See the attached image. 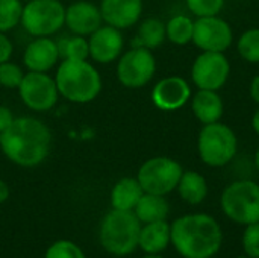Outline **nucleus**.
Listing matches in <instances>:
<instances>
[{
  "label": "nucleus",
  "mask_w": 259,
  "mask_h": 258,
  "mask_svg": "<svg viewBox=\"0 0 259 258\" xmlns=\"http://www.w3.org/2000/svg\"><path fill=\"white\" fill-rule=\"evenodd\" d=\"M52 134L49 126L30 116L15 117L0 134V149L14 164L35 167L41 164L50 151Z\"/></svg>",
  "instance_id": "f257e3e1"
},
{
  "label": "nucleus",
  "mask_w": 259,
  "mask_h": 258,
  "mask_svg": "<svg viewBox=\"0 0 259 258\" xmlns=\"http://www.w3.org/2000/svg\"><path fill=\"white\" fill-rule=\"evenodd\" d=\"M171 245L182 258H214L223 246V230L206 213L184 214L171 224Z\"/></svg>",
  "instance_id": "f03ea898"
},
{
  "label": "nucleus",
  "mask_w": 259,
  "mask_h": 258,
  "mask_svg": "<svg viewBox=\"0 0 259 258\" xmlns=\"http://www.w3.org/2000/svg\"><path fill=\"white\" fill-rule=\"evenodd\" d=\"M55 82L59 96L71 103H90L102 91L100 73L88 59H61Z\"/></svg>",
  "instance_id": "7ed1b4c3"
},
{
  "label": "nucleus",
  "mask_w": 259,
  "mask_h": 258,
  "mask_svg": "<svg viewBox=\"0 0 259 258\" xmlns=\"http://www.w3.org/2000/svg\"><path fill=\"white\" fill-rule=\"evenodd\" d=\"M141 222L134 211H109L100 225V243L112 255L124 257L138 248Z\"/></svg>",
  "instance_id": "20e7f679"
},
{
  "label": "nucleus",
  "mask_w": 259,
  "mask_h": 258,
  "mask_svg": "<svg viewBox=\"0 0 259 258\" xmlns=\"http://www.w3.org/2000/svg\"><path fill=\"white\" fill-rule=\"evenodd\" d=\"M220 208L229 220L238 225L259 222V184L249 179L231 182L222 192Z\"/></svg>",
  "instance_id": "39448f33"
},
{
  "label": "nucleus",
  "mask_w": 259,
  "mask_h": 258,
  "mask_svg": "<svg viewBox=\"0 0 259 258\" xmlns=\"http://www.w3.org/2000/svg\"><path fill=\"white\" fill-rule=\"evenodd\" d=\"M200 160L209 167H223L229 164L238 151L235 132L222 122L203 125L197 138Z\"/></svg>",
  "instance_id": "423d86ee"
},
{
  "label": "nucleus",
  "mask_w": 259,
  "mask_h": 258,
  "mask_svg": "<svg viewBox=\"0 0 259 258\" xmlns=\"http://www.w3.org/2000/svg\"><path fill=\"white\" fill-rule=\"evenodd\" d=\"M65 23V6L61 0H29L23 6L21 26L36 36H52Z\"/></svg>",
  "instance_id": "0eeeda50"
},
{
  "label": "nucleus",
  "mask_w": 259,
  "mask_h": 258,
  "mask_svg": "<svg viewBox=\"0 0 259 258\" xmlns=\"http://www.w3.org/2000/svg\"><path fill=\"white\" fill-rule=\"evenodd\" d=\"M182 166L170 157H153L141 164L137 179L144 193L165 196L176 190L182 176Z\"/></svg>",
  "instance_id": "6e6552de"
},
{
  "label": "nucleus",
  "mask_w": 259,
  "mask_h": 258,
  "mask_svg": "<svg viewBox=\"0 0 259 258\" xmlns=\"http://www.w3.org/2000/svg\"><path fill=\"white\" fill-rule=\"evenodd\" d=\"M117 79L126 88L147 85L156 73V59L150 49L131 47L117 59Z\"/></svg>",
  "instance_id": "1a4fd4ad"
},
{
  "label": "nucleus",
  "mask_w": 259,
  "mask_h": 258,
  "mask_svg": "<svg viewBox=\"0 0 259 258\" xmlns=\"http://www.w3.org/2000/svg\"><path fill=\"white\" fill-rule=\"evenodd\" d=\"M17 90L24 106L36 113L50 111L59 99V91L55 78H52L49 73H24L23 81Z\"/></svg>",
  "instance_id": "9d476101"
},
{
  "label": "nucleus",
  "mask_w": 259,
  "mask_h": 258,
  "mask_svg": "<svg viewBox=\"0 0 259 258\" xmlns=\"http://www.w3.org/2000/svg\"><path fill=\"white\" fill-rule=\"evenodd\" d=\"M231 75L229 59L223 52H202L193 62L191 79L199 90L219 91Z\"/></svg>",
  "instance_id": "9b49d317"
},
{
  "label": "nucleus",
  "mask_w": 259,
  "mask_h": 258,
  "mask_svg": "<svg viewBox=\"0 0 259 258\" xmlns=\"http://www.w3.org/2000/svg\"><path fill=\"white\" fill-rule=\"evenodd\" d=\"M234 32L231 24L219 15L197 17L194 21L193 41L202 52H223L232 46Z\"/></svg>",
  "instance_id": "f8f14e48"
},
{
  "label": "nucleus",
  "mask_w": 259,
  "mask_h": 258,
  "mask_svg": "<svg viewBox=\"0 0 259 258\" xmlns=\"http://www.w3.org/2000/svg\"><path fill=\"white\" fill-rule=\"evenodd\" d=\"M124 49V36L120 29L102 24L88 36L90 58L97 64H109L117 61Z\"/></svg>",
  "instance_id": "ddd939ff"
},
{
  "label": "nucleus",
  "mask_w": 259,
  "mask_h": 258,
  "mask_svg": "<svg viewBox=\"0 0 259 258\" xmlns=\"http://www.w3.org/2000/svg\"><path fill=\"white\" fill-rule=\"evenodd\" d=\"M191 99V87L182 76H167L155 84L152 102L161 111H176Z\"/></svg>",
  "instance_id": "4468645a"
},
{
  "label": "nucleus",
  "mask_w": 259,
  "mask_h": 258,
  "mask_svg": "<svg viewBox=\"0 0 259 258\" xmlns=\"http://www.w3.org/2000/svg\"><path fill=\"white\" fill-rule=\"evenodd\" d=\"M64 24L74 35L90 36L103 24V18L96 3L88 0H76L65 8Z\"/></svg>",
  "instance_id": "2eb2a0df"
},
{
  "label": "nucleus",
  "mask_w": 259,
  "mask_h": 258,
  "mask_svg": "<svg viewBox=\"0 0 259 258\" xmlns=\"http://www.w3.org/2000/svg\"><path fill=\"white\" fill-rule=\"evenodd\" d=\"M58 43L50 36H36L24 49L23 64L27 71L49 73L59 62Z\"/></svg>",
  "instance_id": "dca6fc26"
},
{
  "label": "nucleus",
  "mask_w": 259,
  "mask_h": 258,
  "mask_svg": "<svg viewBox=\"0 0 259 258\" xmlns=\"http://www.w3.org/2000/svg\"><path fill=\"white\" fill-rule=\"evenodd\" d=\"M99 9L105 24L123 30L140 21L143 0H100Z\"/></svg>",
  "instance_id": "f3484780"
},
{
  "label": "nucleus",
  "mask_w": 259,
  "mask_h": 258,
  "mask_svg": "<svg viewBox=\"0 0 259 258\" xmlns=\"http://www.w3.org/2000/svg\"><path fill=\"white\" fill-rule=\"evenodd\" d=\"M171 245V224L167 220L143 224L138 237V248L144 254H162Z\"/></svg>",
  "instance_id": "a211bd4d"
},
{
  "label": "nucleus",
  "mask_w": 259,
  "mask_h": 258,
  "mask_svg": "<svg viewBox=\"0 0 259 258\" xmlns=\"http://www.w3.org/2000/svg\"><path fill=\"white\" fill-rule=\"evenodd\" d=\"M191 111L200 123L208 125L220 122L225 111V105L217 91L199 90L191 99Z\"/></svg>",
  "instance_id": "6ab92c4d"
},
{
  "label": "nucleus",
  "mask_w": 259,
  "mask_h": 258,
  "mask_svg": "<svg viewBox=\"0 0 259 258\" xmlns=\"http://www.w3.org/2000/svg\"><path fill=\"white\" fill-rule=\"evenodd\" d=\"M143 195L144 190L137 178H121L111 190V205L114 210L134 211Z\"/></svg>",
  "instance_id": "aec40b11"
},
{
  "label": "nucleus",
  "mask_w": 259,
  "mask_h": 258,
  "mask_svg": "<svg viewBox=\"0 0 259 258\" xmlns=\"http://www.w3.org/2000/svg\"><path fill=\"white\" fill-rule=\"evenodd\" d=\"M181 199L190 205H199L202 204L208 196V182L203 175H200L196 170H187L182 172V176L179 179V184L176 187Z\"/></svg>",
  "instance_id": "412c9836"
},
{
  "label": "nucleus",
  "mask_w": 259,
  "mask_h": 258,
  "mask_svg": "<svg viewBox=\"0 0 259 258\" xmlns=\"http://www.w3.org/2000/svg\"><path fill=\"white\" fill-rule=\"evenodd\" d=\"M135 216L143 224H152L159 220H167L170 213V205L165 196L144 193L134 208Z\"/></svg>",
  "instance_id": "4be33fe9"
},
{
  "label": "nucleus",
  "mask_w": 259,
  "mask_h": 258,
  "mask_svg": "<svg viewBox=\"0 0 259 258\" xmlns=\"http://www.w3.org/2000/svg\"><path fill=\"white\" fill-rule=\"evenodd\" d=\"M167 40L165 33V23L159 18H146L140 23L135 40L132 41V47H146V49H156Z\"/></svg>",
  "instance_id": "5701e85b"
},
{
  "label": "nucleus",
  "mask_w": 259,
  "mask_h": 258,
  "mask_svg": "<svg viewBox=\"0 0 259 258\" xmlns=\"http://www.w3.org/2000/svg\"><path fill=\"white\" fill-rule=\"evenodd\" d=\"M167 40L176 46H185L193 41L194 21L188 15H175L165 23Z\"/></svg>",
  "instance_id": "b1692460"
},
{
  "label": "nucleus",
  "mask_w": 259,
  "mask_h": 258,
  "mask_svg": "<svg viewBox=\"0 0 259 258\" xmlns=\"http://www.w3.org/2000/svg\"><path fill=\"white\" fill-rule=\"evenodd\" d=\"M58 43L61 59H88V38L82 35H67L62 36Z\"/></svg>",
  "instance_id": "393cba45"
},
{
  "label": "nucleus",
  "mask_w": 259,
  "mask_h": 258,
  "mask_svg": "<svg viewBox=\"0 0 259 258\" xmlns=\"http://www.w3.org/2000/svg\"><path fill=\"white\" fill-rule=\"evenodd\" d=\"M23 0H0V32H9L21 23Z\"/></svg>",
  "instance_id": "a878e982"
},
{
  "label": "nucleus",
  "mask_w": 259,
  "mask_h": 258,
  "mask_svg": "<svg viewBox=\"0 0 259 258\" xmlns=\"http://www.w3.org/2000/svg\"><path fill=\"white\" fill-rule=\"evenodd\" d=\"M237 50L240 56L250 62V64H258L259 62V29H247L243 32L238 38L237 43Z\"/></svg>",
  "instance_id": "bb28decb"
},
{
  "label": "nucleus",
  "mask_w": 259,
  "mask_h": 258,
  "mask_svg": "<svg viewBox=\"0 0 259 258\" xmlns=\"http://www.w3.org/2000/svg\"><path fill=\"white\" fill-rule=\"evenodd\" d=\"M23 76H24L23 68L18 64L11 62V59L0 64V85L3 88L8 90L18 88V85L23 81Z\"/></svg>",
  "instance_id": "cd10ccee"
},
{
  "label": "nucleus",
  "mask_w": 259,
  "mask_h": 258,
  "mask_svg": "<svg viewBox=\"0 0 259 258\" xmlns=\"http://www.w3.org/2000/svg\"><path fill=\"white\" fill-rule=\"evenodd\" d=\"M44 258H85V254L73 242L59 240L47 249Z\"/></svg>",
  "instance_id": "c85d7f7f"
},
{
  "label": "nucleus",
  "mask_w": 259,
  "mask_h": 258,
  "mask_svg": "<svg viewBox=\"0 0 259 258\" xmlns=\"http://www.w3.org/2000/svg\"><path fill=\"white\" fill-rule=\"evenodd\" d=\"M185 3L196 17L219 15L225 6V0H185Z\"/></svg>",
  "instance_id": "c756f323"
},
{
  "label": "nucleus",
  "mask_w": 259,
  "mask_h": 258,
  "mask_svg": "<svg viewBox=\"0 0 259 258\" xmlns=\"http://www.w3.org/2000/svg\"><path fill=\"white\" fill-rule=\"evenodd\" d=\"M241 246L244 255L250 258H259V222L246 225L241 237Z\"/></svg>",
  "instance_id": "7c9ffc66"
},
{
  "label": "nucleus",
  "mask_w": 259,
  "mask_h": 258,
  "mask_svg": "<svg viewBox=\"0 0 259 258\" xmlns=\"http://www.w3.org/2000/svg\"><path fill=\"white\" fill-rule=\"evenodd\" d=\"M12 52H14V44L11 38L5 32H0V64L9 61L12 56Z\"/></svg>",
  "instance_id": "2f4dec72"
},
{
  "label": "nucleus",
  "mask_w": 259,
  "mask_h": 258,
  "mask_svg": "<svg viewBox=\"0 0 259 258\" xmlns=\"http://www.w3.org/2000/svg\"><path fill=\"white\" fill-rule=\"evenodd\" d=\"M14 119H15V117H14L12 111H11L8 106L0 105V134L12 123Z\"/></svg>",
  "instance_id": "473e14b6"
},
{
  "label": "nucleus",
  "mask_w": 259,
  "mask_h": 258,
  "mask_svg": "<svg viewBox=\"0 0 259 258\" xmlns=\"http://www.w3.org/2000/svg\"><path fill=\"white\" fill-rule=\"evenodd\" d=\"M250 96L255 100V103L259 105V75L252 79V84H250Z\"/></svg>",
  "instance_id": "72a5a7b5"
},
{
  "label": "nucleus",
  "mask_w": 259,
  "mask_h": 258,
  "mask_svg": "<svg viewBox=\"0 0 259 258\" xmlns=\"http://www.w3.org/2000/svg\"><path fill=\"white\" fill-rule=\"evenodd\" d=\"M8 198H9V187L3 179H0V204H3Z\"/></svg>",
  "instance_id": "f704fd0d"
},
{
  "label": "nucleus",
  "mask_w": 259,
  "mask_h": 258,
  "mask_svg": "<svg viewBox=\"0 0 259 258\" xmlns=\"http://www.w3.org/2000/svg\"><path fill=\"white\" fill-rule=\"evenodd\" d=\"M252 128H253V131L259 135V108L255 111V114L252 117Z\"/></svg>",
  "instance_id": "c9c22d12"
},
{
  "label": "nucleus",
  "mask_w": 259,
  "mask_h": 258,
  "mask_svg": "<svg viewBox=\"0 0 259 258\" xmlns=\"http://www.w3.org/2000/svg\"><path fill=\"white\" fill-rule=\"evenodd\" d=\"M255 166H256V169H258L259 172V146L258 149H256V154H255Z\"/></svg>",
  "instance_id": "e433bc0d"
},
{
  "label": "nucleus",
  "mask_w": 259,
  "mask_h": 258,
  "mask_svg": "<svg viewBox=\"0 0 259 258\" xmlns=\"http://www.w3.org/2000/svg\"><path fill=\"white\" fill-rule=\"evenodd\" d=\"M143 258H164L161 254H146Z\"/></svg>",
  "instance_id": "4c0bfd02"
},
{
  "label": "nucleus",
  "mask_w": 259,
  "mask_h": 258,
  "mask_svg": "<svg viewBox=\"0 0 259 258\" xmlns=\"http://www.w3.org/2000/svg\"><path fill=\"white\" fill-rule=\"evenodd\" d=\"M237 258H250V257H247V255H241V257H237Z\"/></svg>",
  "instance_id": "58836bf2"
},
{
  "label": "nucleus",
  "mask_w": 259,
  "mask_h": 258,
  "mask_svg": "<svg viewBox=\"0 0 259 258\" xmlns=\"http://www.w3.org/2000/svg\"><path fill=\"white\" fill-rule=\"evenodd\" d=\"M23 2H29V0H23Z\"/></svg>",
  "instance_id": "ea45409f"
}]
</instances>
